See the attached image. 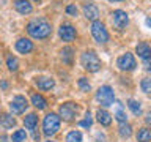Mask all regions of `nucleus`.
Segmentation results:
<instances>
[{
    "label": "nucleus",
    "mask_w": 151,
    "mask_h": 142,
    "mask_svg": "<svg viewBox=\"0 0 151 142\" xmlns=\"http://www.w3.org/2000/svg\"><path fill=\"white\" fill-rule=\"evenodd\" d=\"M109 2H124V0H109Z\"/></svg>",
    "instance_id": "obj_37"
},
{
    "label": "nucleus",
    "mask_w": 151,
    "mask_h": 142,
    "mask_svg": "<svg viewBox=\"0 0 151 142\" xmlns=\"http://www.w3.org/2000/svg\"><path fill=\"white\" fill-rule=\"evenodd\" d=\"M0 142H8V137L6 136H2V137H0Z\"/></svg>",
    "instance_id": "obj_34"
},
{
    "label": "nucleus",
    "mask_w": 151,
    "mask_h": 142,
    "mask_svg": "<svg viewBox=\"0 0 151 142\" xmlns=\"http://www.w3.org/2000/svg\"><path fill=\"white\" fill-rule=\"evenodd\" d=\"M135 52L142 60L151 59V46L148 43H139V44L135 46Z\"/></svg>",
    "instance_id": "obj_14"
},
{
    "label": "nucleus",
    "mask_w": 151,
    "mask_h": 142,
    "mask_svg": "<svg viewBox=\"0 0 151 142\" xmlns=\"http://www.w3.org/2000/svg\"><path fill=\"white\" fill-rule=\"evenodd\" d=\"M60 54H61V59H63L65 63H68V65L73 63V57H74V49H73V47H69V46L63 47Z\"/></svg>",
    "instance_id": "obj_20"
},
{
    "label": "nucleus",
    "mask_w": 151,
    "mask_h": 142,
    "mask_svg": "<svg viewBox=\"0 0 151 142\" xmlns=\"http://www.w3.org/2000/svg\"><path fill=\"white\" fill-rule=\"evenodd\" d=\"M27 106H28V103H27L25 96H22V95H16V96L11 99V103H9V109H11V114H14V115L24 114Z\"/></svg>",
    "instance_id": "obj_9"
},
{
    "label": "nucleus",
    "mask_w": 151,
    "mask_h": 142,
    "mask_svg": "<svg viewBox=\"0 0 151 142\" xmlns=\"http://www.w3.org/2000/svg\"><path fill=\"white\" fill-rule=\"evenodd\" d=\"M91 125H93V118H91V115H90V112H87V114H85V118H83V120L79 122V126H82V128H90Z\"/></svg>",
    "instance_id": "obj_28"
},
{
    "label": "nucleus",
    "mask_w": 151,
    "mask_h": 142,
    "mask_svg": "<svg viewBox=\"0 0 151 142\" xmlns=\"http://www.w3.org/2000/svg\"><path fill=\"white\" fill-rule=\"evenodd\" d=\"M27 32L32 38L36 40H46L52 33V24L46 17H35L27 24Z\"/></svg>",
    "instance_id": "obj_1"
},
{
    "label": "nucleus",
    "mask_w": 151,
    "mask_h": 142,
    "mask_svg": "<svg viewBox=\"0 0 151 142\" xmlns=\"http://www.w3.org/2000/svg\"><path fill=\"white\" fill-rule=\"evenodd\" d=\"M118 133H120L121 137H129L132 134V126L129 123H121L120 128H118Z\"/></svg>",
    "instance_id": "obj_25"
},
{
    "label": "nucleus",
    "mask_w": 151,
    "mask_h": 142,
    "mask_svg": "<svg viewBox=\"0 0 151 142\" xmlns=\"http://www.w3.org/2000/svg\"><path fill=\"white\" fill-rule=\"evenodd\" d=\"M140 87H142V90H143L145 93H151V78H145V79H142Z\"/></svg>",
    "instance_id": "obj_29"
},
{
    "label": "nucleus",
    "mask_w": 151,
    "mask_h": 142,
    "mask_svg": "<svg viewBox=\"0 0 151 142\" xmlns=\"http://www.w3.org/2000/svg\"><path fill=\"white\" fill-rule=\"evenodd\" d=\"M77 84H79V87L82 88V92H90V90H91V85H90V82L85 78H80Z\"/></svg>",
    "instance_id": "obj_30"
},
{
    "label": "nucleus",
    "mask_w": 151,
    "mask_h": 142,
    "mask_svg": "<svg viewBox=\"0 0 151 142\" xmlns=\"http://www.w3.org/2000/svg\"><path fill=\"white\" fill-rule=\"evenodd\" d=\"M96 99L102 104V106H106V107L112 106L113 101H115V95H113L112 87H109V85H102V87H99V90L96 92Z\"/></svg>",
    "instance_id": "obj_5"
},
{
    "label": "nucleus",
    "mask_w": 151,
    "mask_h": 142,
    "mask_svg": "<svg viewBox=\"0 0 151 142\" xmlns=\"http://www.w3.org/2000/svg\"><path fill=\"white\" fill-rule=\"evenodd\" d=\"M25 137H27L25 131H24V130H17V131L13 133L11 141H13V142H25Z\"/></svg>",
    "instance_id": "obj_27"
},
{
    "label": "nucleus",
    "mask_w": 151,
    "mask_h": 142,
    "mask_svg": "<svg viewBox=\"0 0 151 142\" xmlns=\"http://www.w3.org/2000/svg\"><path fill=\"white\" fill-rule=\"evenodd\" d=\"M96 120L101 123L102 126H109L112 123V115H110V112L106 111V109H98L96 111Z\"/></svg>",
    "instance_id": "obj_15"
},
{
    "label": "nucleus",
    "mask_w": 151,
    "mask_h": 142,
    "mask_svg": "<svg viewBox=\"0 0 151 142\" xmlns=\"http://www.w3.org/2000/svg\"><path fill=\"white\" fill-rule=\"evenodd\" d=\"M112 24L116 30H124L127 27V24H129V16H127V13L123 11V9H115V11L112 13Z\"/></svg>",
    "instance_id": "obj_7"
},
{
    "label": "nucleus",
    "mask_w": 151,
    "mask_h": 142,
    "mask_svg": "<svg viewBox=\"0 0 151 142\" xmlns=\"http://www.w3.org/2000/svg\"><path fill=\"white\" fill-rule=\"evenodd\" d=\"M30 99H32V104L38 109V111H42V109H46V107H47L46 98L42 96V95H40V93H33Z\"/></svg>",
    "instance_id": "obj_17"
},
{
    "label": "nucleus",
    "mask_w": 151,
    "mask_h": 142,
    "mask_svg": "<svg viewBox=\"0 0 151 142\" xmlns=\"http://www.w3.org/2000/svg\"><path fill=\"white\" fill-rule=\"evenodd\" d=\"M137 142H151V130L150 128H140L137 133Z\"/></svg>",
    "instance_id": "obj_21"
},
{
    "label": "nucleus",
    "mask_w": 151,
    "mask_h": 142,
    "mask_svg": "<svg viewBox=\"0 0 151 142\" xmlns=\"http://www.w3.org/2000/svg\"><path fill=\"white\" fill-rule=\"evenodd\" d=\"M91 35L99 44H104V43L109 41V32L101 21H94L91 24Z\"/></svg>",
    "instance_id": "obj_4"
},
{
    "label": "nucleus",
    "mask_w": 151,
    "mask_h": 142,
    "mask_svg": "<svg viewBox=\"0 0 151 142\" xmlns=\"http://www.w3.org/2000/svg\"><path fill=\"white\" fill-rule=\"evenodd\" d=\"M127 107L132 111L134 115H140L142 114V106H140L139 101H135V99H129V101H127Z\"/></svg>",
    "instance_id": "obj_24"
},
{
    "label": "nucleus",
    "mask_w": 151,
    "mask_h": 142,
    "mask_svg": "<svg viewBox=\"0 0 151 142\" xmlns=\"http://www.w3.org/2000/svg\"><path fill=\"white\" fill-rule=\"evenodd\" d=\"M80 63L88 73H96V71L101 70V59L98 57V54L94 51H85L82 57H80Z\"/></svg>",
    "instance_id": "obj_2"
},
{
    "label": "nucleus",
    "mask_w": 151,
    "mask_h": 142,
    "mask_svg": "<svg viewBox=\"0 0 151 142\" xmlns=\"http://www.w3.org/2000/svg\"><path fill=\"white\" fill-rule=\"evenodd\" d=\"M66 13H68L69 14V16H77V13H79V9H77V7H76V5H73V3H71V5H68V7H66Z\"/></svg>",
    "instance_id": "obj_31"
},
{
    "label": "nucleus",
    "mask_w": 151,
    "mask_h": 142,
    "mask_svg": "<svg viewBox=\"0 0 151 142\" xmlns=\"http://www.w3.org/2000/svg\"><path fill=\"white\" fill-rule=\"evenodd\" d=\"M24 125H25L27 130H36V126H38V115L36 114H28V115L24 118Z\"/></svg>",
    "instance_id": "obj_19"
},
{
    "label": "nucleus",
    "mask_w": 151,
    "mask_h": 142,
    "mask_svg": "<svg viewBox=\"0 0 151 142\" xmlns=\"http://www.w3.org/2000/svg\"><path fill=\"white\" fill-rule=\"evenodd\" d=\"M13 7L17 13H21V14H30L33 11V7H32V3L28 2V0H14Z\"/></svg>",
    "instance_id": "obj_12"
},
{
    "label": "nucleus",
    "mask_w": 151,
    "mask_h": 142,
    "mask_svg": "<svg viewBox=\"0 0 151 142\" xmlns=\"http://www.w3.org/2000/svg\"><path fill=\"white\" fill-rule=\"evenodd\" d=\"M146 25H148V27H151V17H146Z\"/></svg>",
    "instance_id": "obj_35"
},
{
    "label": "nucleus",
    "mask_w": 151,
    "mask_h": 142,
    "mask_svg": "<svg viewBox=\"0 0 151 142\" xmlns=\"http://www.w3.org/2000/svg\"><path fill=\"white\" fill-rule=\"evenodd\" d=\"M83 16L88 19V21H98V17H99V8L96 7L94 3L91 2H87V3H83Z\"/></svg>",
    "instance_id": "obj_11"
},
{
    "label": "nucleus",
    "mask_w": 151,
    "mask_h": 142,
    "mask_svg": "<svg viewBox=\"0 0 151 142\" xmlns=\"http://www.w3.org/2000/svg\"><path fill=\"white\" fill-rule=\"evenodd\" d=\"M145 122H146V125H150L151 126V112L146 114V117H145Z\"/></svg>",
    "instance_id": "obj_33"
},
{
    "label": "nucleus",
    "mask_w": 151,
    "mask_h": 142,
    "mask_svg": "<svg viewBox=\"0 0 151 142\" xmlns=\"http://www.w3.org/2000/svg\"><path fill=\"white\" fill-rule=\"evenodd\" d=\"M0 125H2L5 130H9L16 125V118L13 117V114H2L0 115Z\"/></svg>",
    "instance_id": "obj_18"
},
{
    "label": "nucleus",
    "mask_w": 151,
    "mask_h": 142,
    "mask_svg": "<svg viewBox=\"0 0 151 142\" xmlns=\"http://www.w3.org/2000/svg\"><path fill=\"white\" fill-rule=\"evenodd\" d=\"M115 118L120 123H126L127 117H126V112L123 111V104L121 103H116V111H115Z\"/></svg>",
    "instance_id": "obj_22"
},
{
    "label": "nucleus",
    "mask_w": 151,
    "mask_h": 142,
    "mask_svg": "<svg viewBox=\"0 0 151 142\" xmlns=\"http://www.w3.org/2000/svg\"><path fill=\"white\" fill-rule=\"evenodd\" d=\"M66 142H82V133L74 130L68 133V136H66Z\"/></svg>",
    "instance_id": "obj_26"
},
{
    "label": "nucleus",
    "mask_w": 151,
    "mask_h": 142,
    "mask_svg": "<svg viewBox=\"0 0 151 142\" xmlns=\"http://www.w3.org/2000/svg\"><path fill=\"white\" fill-rule=\"evenodd\" d=\"M77 111H79V106L76 103H63L60 106L58 109V115L60 118H63L65 122H71V120H74V117L77 115Z\"/></svg>",
    "instance_id": "obj_6"
},
{
    "label": "nucleus",
    "mask_w": 151,
    "mask_h": 142,
    "mask_svg": "<svg viewBox=\"0 0 151 142\" xmlns=\"http://www.w3.org/2000/svg\"><path fill=\"white\" fill-rule=\"evenodd\" d=\"M143 66H145V70H146V71H151V59L143 60Z\"/></svg>",
    "instance_id": "obj_32"
},
{
    "label": "nucleus",
    "mask_w": 151,
    "mask_h": 142,
    "mask_svg": "<svg viewBox=\"0 0 151 142\" xmlns=\"http://www.w3.org/2000/svg\"><path fill=\"white\" fill-rule=\"evenodd\" d=\"M116 66L121 71H132V70H135V66H137L135 57L132 55L131 52H126V54H123L121 57H118Z\"/></svg>",
    "instance_id": "obj_8"
},
{
    "label": "nucleus",
    "mask_w": 151,
    "mask_h": 142,
    "mask_svg": "<svg viewBox=\"0 0 151 142\" xmlns=\"http://www.w3.org/2000/svg\"><path fill=\"white\" fill-rule=\"evenodd\" d=\"M35 84H36V87L40 90H50V88H54L55 80L52 78H38L35 80Z\"/></svg>",
    "instance_id": "obj_16"
},
{
    "label": "nucleus",
    "mask_w": 151,
    "mask_h": 142,
    "mask_svg": "<svg viewBox=\"0 0 151 142\" xmlns=\"http://www.w3.org/2000/svg\"><path fill=\"white\" fill-rule=\"evenodd\" d=\"M47 142H55V141H47Z\"/></svg>",
    "instance_id": "obj_39"
},
{
    "label": "nucleus",
    "mask_w": 151,
    "mask_h": 142,
    "mask_svg": "<svg viewBox=\"0 0 151 142\" xmlns=\"http://www.w3.org/2000/svg\"><path fill=\"white\" fill-rule=\"evenodd\" d=\"M6 66H8L9 71H17V70H19V60H17L14 55L9 54V55L6 57Z\"/></svg>",
    "instance_id": "obj_23"
},
{
    "label": "nucleus",
    "mask_w": 151,
    "mask_h": 142,
    "mask_svg": "<svg viewBox=\"0 0 151 142\" xmlns=\"http://www.w3.org/2000/svg\"><path fill=\"white\" fill-rule=\"evenodd\" d=\"M0 87H2V88H6L8 84H6V82H0Z\"/></svg>",
    "instance_id": "obj_36"
},
{
    "label": "nucleus",
    "mask_w": 151,
    "mask_h": 142,
    "mask_svg": "<svg viewBox=\"0 0 151 142\" xmlns=\"http://www.w3.org/2000/svg\"><path fill=\"white\" fill-rule=\"evenodd\" d=\"M16 51L21 52V54H28V52L33 51V43L28 38H19L16 41Z\"/></svg>",
    "instance_id": "obj_13"
},
{
    "label": "nucleus",
    "mask_w": 151,
    "mask_h": 142,
    "mask_svg": "<svg viewBox=\"0 0 151 142\" xmlns=\"http://www.w3.org/2000/svg\"><path fill=\"white\" fill-rule=\"evenodd\" d=\"M33 2H41V0H33Z\"/></svg>",
    "instance_id": "obj_38"
},
{
    "label": "nucleus",
    "mask_w": 151,
    "mask_h": 142,
    "mask_svg": "<svg viewBox=\"0 0 151 142\" xmlns=\"http://www.w3.org/2000/svg\"><path fill=\"white\" fill-rule=\"evenodd\" d=\"M60 123H61L60 115H57L55 112L47 114L44 117V120H42V133H44L47 137L54 136L55 133H58V130H60Z\"/></svg>",
    "instance_id": "obj_3"
},
{
    "label": "nucleus",
    "mask_w": 151,
    "mask_h": 142,
    "mask_svg": "<svg viewBox=\"0 0 151 142\" xmlns=\"http://www.w3.org/2000/svg\"><path fill=\"white\" fill-rule=\"evenodd\" d=\"M58 36L63 41L69 43V41H73L74 38L77 36V32H76L74 25H71V24H63V25L60 27V30H58Z\"/></svg>",
    "instance_id": "obj_10"
}]
</instances>
